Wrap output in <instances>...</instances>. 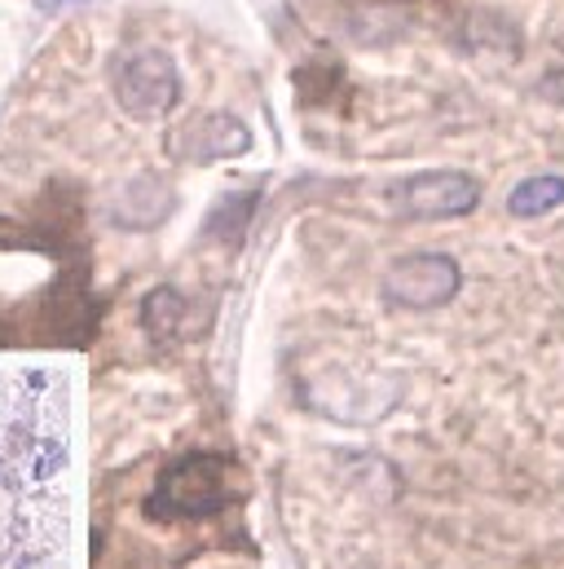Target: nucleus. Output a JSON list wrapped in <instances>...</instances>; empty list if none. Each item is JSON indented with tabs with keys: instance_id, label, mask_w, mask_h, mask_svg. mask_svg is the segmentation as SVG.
<instances>
[{
	"instance_id": "39448f33",
	"label": "nucleus",
	"mask_w": 564,
	"mask_h": 569,
	"mask_svg": "<svg viewBox=\"0 0 564 569\" xmlns=\"http://www.w3.org/2000/svg\"><path fill=\"white\" fill-rule=\"evenodd\" d=\"M168 212H172V190H168V181H159V177H138V181L120 194V203H115V221H120L124 230H150V226H159Z\"/></svg>"
},
{
	"instance_id": "6e6552de",
	"label": "nucleus",
	"mask_w": 564,
	"mask_h": 569,
	"mask_svg": "<svg viewBox=\"0 0 564 569\" xmlns=\"http://www.w3.org/2000/svg\"><path fill=\"white\" fill-rule=\"evenodd\" d=\"M141 313H145V327H150L154 336H168V331H177V322H181V313H185V296H181L177 287H154V291L145 296Z\"/></svg>"
},
{
	"instance_id": "1a4fd4ad",
	"label": "nucleus",
	"mask_w": 564,
	"mask_h": 569,
	"mask_svg": "<svg viewBox=\"0 0 564 569\" xmlns=\"http://www.w3.org/2000/svg\"><path fill=\"white\" fill-rule=\"evenodd\" d=\"M543 93H547V98H556V102L564 107V71H556V76L543 84Z\"/></svg>"
},
{
	"instance_id": "0eeeda50",
	"label": "nucleus",
	"mask_w": 564,
	"mask_h": 569,
	"mask_svg": "<svg viewBox=\"0 0 564 569\" xmlns=\"http://www.w3.org/2000/svg\"><path fill=\"white\" fill-rule=\"evenodd\" d=\"M194 142L199 146H190V159H194V163H212V159L243 154V150L252 146V133H248L239 120H230V116H212V120H203V124L194 129Z\"/></svg>"
},
{
	"instance_id": "7ed1b4c3",
	"label": "nucleus",
	"mask_w": 564,
	"mask_h": 569,
	"mask_svg": "<svg viewBox=\"0 0 564 569\" xmlns=\"http://www.w3.org/2000/svg\"><path fill=\"white\" fill-rule=\"evenodd\" d=\"M463 287V266L450 252H406L384 270V305L406 313L445 309Z\"/></svg>"
},
{
	"instance_id": "f257e3e1",
	"label": "nucleus",
	"mask_w": 564,
	"mask_h": 569,
	"mask_svg": "<svg viewBox=\"0 0 564 569\" xmlns=\"http://www.w3.org/2000/svg\"><path fill=\"white\" fill-rule=\"evenodd\" d=\"M111 93L129 120H141V124L163 120L181 102V67L172 53L154 44L129 49L111 62Z\"/></svg>"
},
{
	"instance_id": "9d476101",
	"label": "nucleus",
	"mask_w": 564,
	"mask_h": 569,
	"mask_svg": "<svg viewBox=\"0 0 564 569\" xmlns=\"http://www.w3.org/2000/svg\"><path fill=\"white\" fill-rule=\"evenodd\" d=\"M40 9H62V4H80V0H36Z\"/></svg>"
},
{
	"instance_id": "423d86ee",
	"label": "nucleus",
	"mask_w": 564,
	"mask_h": 569,
	"mask_svg": "<svg viewBox=\"0 0 564 569\" xmlns=\"http://www.w3.org/2000/svg\"><path fill=\"white\" fill-rule=\"evenodd\" d=\"M564 203V177L561 172H534L525 181L512 186L507 194V212L521 217V221H534V217H547Z\"/></svg>"
},
{
	"instance_id": "f03ea898",
	"label": "nucleus",
	"mask_w": 564,
	"mask_h": 569,
	"mask_svg": "<svg viewBox=\"0 0 564 569\" xmlns=\"http://www.w3.org/2000/svg\"><path fill=\"white\" fill-rule=\"evenodd\" d=\"M476 203H481V181L459 168L411 172L389 190V208L402 221H454L476 212Z\"/></svg>"
},
{
	"instance_id": "20e7f679",
	"label": "nucleus",
	"mask_w": 564,
	"mask_h": 569,
	"mask_svg": "<svg viewBox=\"0 0 564 569\" xmlns=\"http://www.w3.org/2000/svg\"><path fill=\"white\" fill-rule=\"evenodd\" d=\"M154 495L168 503L172 517H208L230 499L225 463L212 459V455H190V459H181L177 468L163 472Z\"/></svg>"
}]
</instances>
